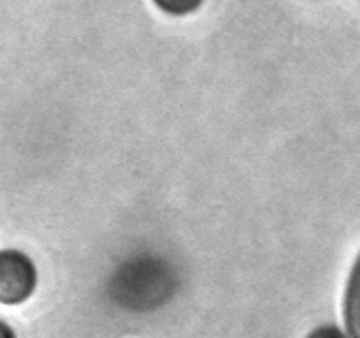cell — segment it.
<instances>
[{
	"instance_id": "6da1fadb",
	"label": "cell",
	"mask_w": 360,
	"mask_h": 338,
	"mask_svg": "<svg viewBox=\"0 0 360 338\" xmlns=\"http://www.w3.org/2000/svg\"><path fill=\"white\" fill-rule=\"evenodd\" d=\"M174 282V275L162 261L134 259L112 278V298L134 312H144L171 298Z\"/></svg>"
},
{
	"instance_id": "7a4b0ae2",
	"label": "cell",
	"mask_w": 360,
	"mask_h": 338,
	"mask_svg": "<svg viewBox=\"0 0 360 338\" xmlns=\"http://www.w3.org/2000/svg\"><path fill=\"white\" fill-rule=\"evenodd\" d=\"M37 287V268L27 254L14 249L0 250V303L20 305Z\"/></svg>"
},
{
	"instance_id": "3957f363",
	"label": "cell",
	"mask_w": 360,
	"mask_h": 338,
	"mask_svg": "<svg viewBox=\"0 0 360 338\" xmlns=\"http://www.w3.org/2000/svg\"><path fill=\"white\" fill-rule=\"evenodd\" d=\"M347 294V301H345V323H347L348 334H350L352 338H359V298L355 275L354 278H352L350 291H348Z\"/></svg>"
},
{
	"instance_id": "277c9868",
	"label": "cell",
	"mask_w": 360,
	"mask_h": 338,
	"mask_svg": "<svg viewBox=\"0 0 360 338\" xmlns=\"http://www.w3.org/2000/svg\"><path fill=\"white\" fill-rule=\"evenodd\" d=\"M153 2L164 13L172 14V16H185L199 9L204 0H153Z\"/></svg>"
},
{
	"instance_id": "5b68a950",
	"label": "cell",
	"mask_w": 360,
	"mask_h": 338,
	"mask_svg": "<svg viewBox=\"0 0 360 338\" xmlns=\"http://www.w3.org/2000/svg\"><path fill=\"white\" fill-rule=\"evenodd\" d=\"M308 338H352L350 334L345 333L343 330H340L338 326L333 324H326V326H320L316 330H313L308 334Z\"/></svg>"
},
{
	"instance_id": "8992f818",
	"label": "cell",
	"mask_w": 360,
	"mask_h": 338,
	"mask_svg": "<svg viewBox=\"0 0 360 338\" xmlns=\"http://www.w3.org/2000/svg\"><path fill=\"white\" fill-rule=\"evenodd\" d=\"M0 338H16V333H14L13 327L2 319H0Z\"/></svg>"
}]
</instances>
